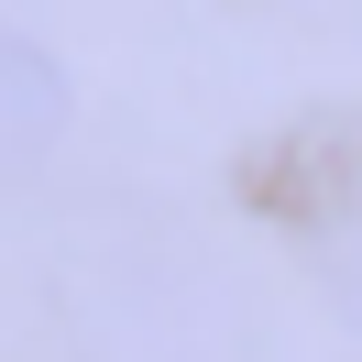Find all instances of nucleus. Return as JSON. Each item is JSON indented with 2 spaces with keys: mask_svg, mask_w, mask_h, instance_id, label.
<instances>
[{
  "mask_svg": "<svg viewBox=\"0 0 362 362\" xmlns=\"http://www.w3.org/2000/svg\"><path fill=\"white\" fill-rule=\"evenodd\" d=\"M45 121H55V77L33 66V55H11V45H0V165H11V154H33V143H45Z\"/></svg>",
  "mask_w": 362,
  "mask_h": 362,
  "instance_id": "nucleus-1",
  "label": "nucleus"
},
{
  "mask_svg": "<svg viewBox=\"0 0 362 362\" xmlns=\"http://www.w3.org/2000/svg\"><path fill=\"white\" fill-rule=\"evenodd\" d=\"M340 296L362 308V242H340Z\"/></svg>",
  "mask_w": 362,
  "mask_h": 362,
  "instance_id": "nucleus-2",
  "label": "nucleus"
}]
</instances>
